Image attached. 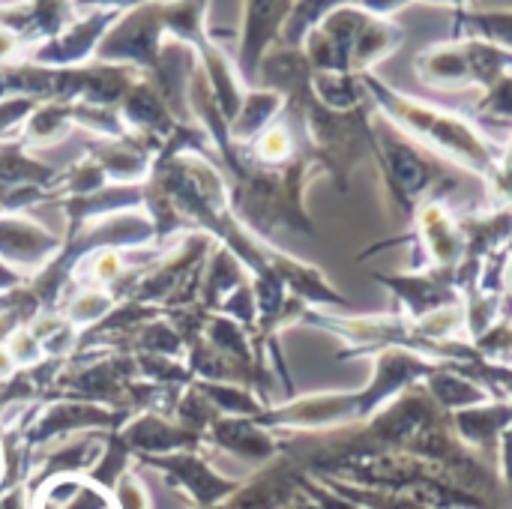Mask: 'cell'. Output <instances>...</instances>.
<instances>
[{"mask_svg": "<svg viewBox=\"0 0 512 509\" xmlns=\"http://www.w3.org/2000/svg\"><path fill=\"white\" fill-rule=\"evenodd\" d=\"M375 279L393 294V300H396L393 312H399L411 321L462 303L456 276L447 270L420 267V270H405V273H375Z\"/></svg>", "mask_w": 512, "mask_h": 509, "instance_id": "4", "label": "cell"}, {"mask_svg": "<svg viewBox=\"0 0 512 509\" xmlns=\"http://www.w3.org/2000/svg\"><path fill=\"white\" fill-rule=\"evenodd\" d=\"M363 84H366L369 99L378 105V111H384V117L396 129H402L423 147L435 150L441 159H447L459 168H468L483 183L498 171L504 150H498L486 135L477 132L474 123H468L456 111L411 99V96L393 90L390 84L378 81L375 75H363Z\"/></svg>", "mask_w": 512, "mask_h": 509, "instance_id": "1", "label": "cell"}, {"mask_svg": "<svg viewBox=\"0 0 512 509\" xmlns=\"http://www.w3.org/2000/svg\"><path fill=\"white\" fill-rule=\"evenodd\" d=\"M408 3H414V0H360L357 6H360V9H366L369 15H378V18H390L393 12L405 9Z\"/></svg>", "mask_w": 512, "mask_h": 509, "instance_id": "11", "label": "cell"}, {"mask_svg": "<svg viewBox=\"0 0 512 509\" xmlns=\"http://www.w3.org/2000/svg\"><path fill=\"white\" fill-rule=\"evenodd\" d=\"M498 453H501V477H504V486L512 498V423L504 429V435L498 441Z\"/></svg>", "mask_w": 512, "mask_h": 509, "instance_id": "9", "label": "cell"}, {"mask_svg": "<svg viewBox=\"0 0 512 509\" xmlns=\"http://www.w3.org/2000/svg\"><path fill=\"white\" fill-rule=\"evenodd\" d=\"M512 423L510 399H492L465 411L450 414V429L459 444L474 447V450H495L504 429Z\"/></svg>", "mask_w": 512, "mask_h": 509, "instance_id": "5", "label": "cell"}, {"mask_svg": "<svg viewBox=\"0 0 512 509\" xmlns=\"http://www.w3.org/2000/svg\"><path fill=\"white\" fill-rule=\"evenodd\" d=\"M423 390L432 396V402L444 414H456V411H465V408H474V405H483V402L495 399L483 384H477L474 378H468V375H462L459 369H450V366H438L423 381Z\"/></svg>", "mask_w": 512, "mask_h": 509, "instance_id": "6", "label": "cell"}, {"mask_svg": "<svg viewBox=\"0 0 512 509\" xmlns=\"http://www.w3.org/2000/svg\"><path fill=\"white\" fill-rule=\"evenodd\" d=\"M375 159L384 174L390 207L399 210V216H405L408 222L414 219L420 204L429 201L432 189L447 180L441 165L402 135H375Z\"/></svg>", "mask_w": 512, "mask_h": 509, "instance_id": "2", "label": "cell"}, {"mask_svg": "<svg viewBox=\"0 0 512 509\" xmlns=\"http://www.w3.org/2000/svg\"><path fill=\"white\" fill-rule=\"evenodd\" d=\"M408 234L405 237H396V240H387L381 246H372L363 252L372 255V252H381V249H393V246H402V243H411L414 252L423 258V267H432V270H447L456 276V267L465 261V252H468V240H465V228H462V216L450 207L447 198H429L426 204H420V210L414 213V219L408 222ZM420 270V267H414Z\"/></svg>", "mask_w": 512, "mask_h": 509, "instance_id": "3", "label": "cell"}, {"mask_svg": "<svg viewBox=\"0 0 512 509\" xmlns=\"http://www.w3.org/2000/svg\"><path fill=\"white\" fill-rule=\"evenodd\" d=\"M510 249H512V243H510Z\"/></svg>", "mask_w": 512, "mask_h": 509, "instance_id": "12", "label": "cell"}, {"mask_svg": "<svg viewBox=\"0 0 512 509\" xmlns=\"http://www.w3.org/2000/svg\"><path fill=\"white\" fill-rule=\"evenodd\" d=\"M456 30L495 42L512 51V12H477V9H456Z\"/></svg>", "mask_w": 512, "mask_h": 509, "instance_id": "8", "label": "cell"}, {"mask_svg": "<svg viewBox=\"0 0 512 509\" xmlns=\"http://www.w3.org/2000/svg\"><path fill=\"white\" fill-rule=\"evenodd\" d=\"M498 285H501V297H504V318H510L512 321V249H507V255H504V261H501Z\"/></svg>", "mask_w": 512, "mask_h": 509, "instance_id": "10", "label": "cell"}, {"mask_svg": "<svg viewBox=\"0 0 512 509\" xmlns=\"http://www.w3.org/2000/svg\"><path fill=\"white\" fill-rule=\"evenodd\" d=\"M291 15V0H249L246 12V42H243V60L246 69L255 66L267 42L282 30V24Z\"/></svg>", "mask_w": 512, "mask_h": 509, "instance_id": "7", "label": "cell"}]
</instances>
